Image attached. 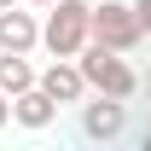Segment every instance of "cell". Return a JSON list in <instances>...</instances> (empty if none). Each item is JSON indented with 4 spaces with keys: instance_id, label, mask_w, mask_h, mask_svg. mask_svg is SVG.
<instances>
[{
    "instance_id": "obj_1",
    "label": "cell",
    "mask_w": 151,
    "mask_h": 151,
    "mask_svg": "<svg viewBox=\"0 0 151 151\" xmlns=\"http://www.w3.org/2000/svg\"><path fill=\"white\" fill-rule=\"evenodd\" d=\"M87 41H93V6L87 0H52L41 18V47L52 58H76Z\"/></svg>"
},
{
    "instance_id": "obj_2",
    "label": "cell",
    "mask_w": 151,
    "mask_h": 151,
    "mask_svg": "<svg viewBox=\"0 0 151 151\" xmlns=\"http://www.w3.org/2000/svg\"><path fill=\"white\" fill-rule=\"evenodd\" d=\"M76 64H81V76H87V93H111V99H134L139 93L134 64L116 52V47H105V41H87V47L76 52Z\"/></svg>"
},
{
    "instance_id": "obj_3",
    "label": "cell",
    "mask_w": 151,
    "mask_h": 151,
    "mask_svg": "<svg viewBox=\"0 0 151 151\" xmlns=\"http://www.w3.org/2000/svg\"><path fill=\"white\" fill-rule=\"evenodd\" d=\"M93 41H105V47H116V52H134V47L145 41L134 0H99L93 6Z\"/></svg>"
},
{
    "instance_id": "obj_4",
    "label": "cell",
    "mask_w": 151,
    "mask_h": 151,
    "mask_svg": "<svg viewBox=\"0 0 151 151\" xmlns=\"http://www.w3.org/2000/svg\"><path fill=\"white\" fill-rule=\"evenodd\" d=\"M122 128H128V99L93 93V105H81V134H87L93 145H111V139H122Z\"/></svg>"
},
{
    "instance_id": "obj_5",
    "label": "cell",
    "mask_w": 151,
    "mask_h": 151,
    "mask_svg": "<svg viewBox=\"0 0 151 151\" xmlns=\"http://www.w3.org/2000/svg\"><path fill=\"white\" fill-rule=\"evenodd\" d=\"M41 87H47L58 105H81V99H87V76H81L76 58H52V64L41 70Z\"/></svg>"
},
{
    "instance_id": "obj_6",
    "label": "cell",
    "mask_w": 151,
    "mask_h": 151,
    "mask_svg": "<svg viewBox=\"0 0 151 151\" xmlns=\"http://www.w3.org/2000/svg\"><path fill=\"white\" fill-rule=\"evenodd\" d=\"M52 116H58V99L47 93V87H23L18 99H12V122L18 128H29V134H41V128H52Z\"/></svg>"
},
{
    "instance_id": "obj_7",
    "label": "cell",
    "mask_w": 151,
    "mask_h": 151,
    "mask_svg": "<svg viewBox=\"0 0 151 151\" xmlns=\"http://www.w3.org/2000/svg\"><path fill=\"white\" fill-rule=\"evenodd\" d=\"M35 47H41V18L6 6L0 12V52H35Z\"/></svg>"
},
{
    "instance_id": "obj_8",
    "label": "cell",
    "mask_w": 151,
    "mask_h": 151,
    "mask_svg": "<svg viewBox=\"0 0 151 151\" xmlns=\"http://www.w3.org/2000/svg\"><path fill=\"white\" fill-rule=\"evenodd\" d=\"M41 81V70L29 64V52H0V93L6 99H18L23 87H35Z\"/></svg>"
},
{
    "instance_id": "obj_9",
    "label": "cell",
    "mask_w": 151,
    "mask_h": 151,
    "mask_svg": "<svg viewBox=\"0 0 151 151\" xmlns=\"http://www.w3.org/2000/svg\"><path fill=\"white\" fill-rule=\"evenodd\" d=\"M134 12H139V29L151 35V0H134Z\"/></svg>"
},
{
    "instance_id": "obj_10",
    "label": "cell",
    "mask_w": 151,
    "mask_h": 151,
    "mask_svg": "<svg viewBox=\"0 0 151 151\" xmlns=\"http://www.w3.org/2000/svg\"><path fill=\"white\" fill-rule=\"evenodd\" d=\"M6 122H12V99L0 93V128H6Z\"/></svg>"
},
{
    "instance_id": "obj_11",
    "label": "cell",
    "mask_w": 151,
    "mask_h": 151,
    "mask_svg": "<svg viewBox=\"0 0 151 151\" xmlns=\"http://www.w3.org/2000/svg\"><path fill=\"white\" fill-rule=\"evenodd\" d=\"M29 6H41V12H47V6H52V0H29Z\"/></svg>"
},
{
    "instance_id": "obj_12",
    "label": "cell",
    "mask_w": 151,
    "mask_h": 151,
    "mask_svg": "<svg viewBox=\"0 0 151 151\" xmlns=\"http://www.w3.org/2000/svg\"><path fill=\"white\" fill-rule=\"evenodd\" d=\"M139 87H145V99H151V76H145V81H139Z\"/></svg>"
},
{
    "instance_id": "obj_13",
    "label": "cell",
    "mask_w": 151,
    "mask_h": 151,
    "mask_svg": "<svg viewBox=\"0 0 151 151\" xmlns=\"http://www.w3.org/2000/svg\"><path fill=\"white\" fill-rule=\"evenodd\" d=\"M6 6H18V0H0V12H6Z\"/></svg>"
},
{
    "instance_id": "obj_14",
    "label": "cell",
    "mask_w": 151,
    "mask_h": 151,
    "mask_svg": "<svg viewBox=\"0 0 151 151\" xmlns=\"http://www.w3.org/2000/svg\"><path fill=\"white\" fill-rule=\"evenodd\" d=\"M145 151H151V134H145Z\"/></svg>"
}]
</instances>
